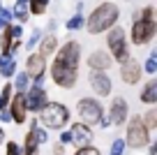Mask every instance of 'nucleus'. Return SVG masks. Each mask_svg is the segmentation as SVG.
<instances>
[{
    "label": "nucleus",
    "mask_w": 157,
    "mask_h": 155,
    "mask_svg": "<svg viewBox=\"0 0 157 155\" xmlns=\"http://www.w3.org/2000/svg\"><path fill=\"white\" fill-rule=\"evenodd\" d=\"M51 0H28L25 2V10H28L30 16H44L46 10H49Z\"/></svg>",
    "instance_id": "nucleus-19"
},
{
    "label": "nucleus",
    "mask_w": 157,
    "mask_h": 155,
    "mask_svg": "<svg viewBox=\"0 0 157 155\" xmlns=\"http://www.w3.org/2000/svg\"><path fill=\"white\" fill-rule=\"evenodd\" d=\"M35 127H39L37 118H30V123H28V130H35Z\"/></svg>",
    "instance_id": "nucleus-36"
},
{
    "label": "nucleus",
    "mask_w": 157,
    "mask_h": 155,
    "mask_svg": "<svg viewBox=\"0 0 157 155\" xmlns=\"http://www.w3.org/2000/svg\"><path fill=\"white\" fill-rule=\"evenodd\" d=\"M58 37H56L53 33H49V35H44V37L39 39V44H37V54L42 56V58H53V54L58 51Z\"/></svg>",
    "instance_id": "nucleus-16"
},
{
    "label": "nucleus",
    "mask_w": 157,
    "mask_h": 155,
    "mask_svg": "<svg viewBox=\"0 0 157 155\" xmlns=\"http://www.w3.org/2000/svg\"><path fill=\"white\" fill-rule=\"evenodd\" d=\"M42 37H44V33H42V30H39V28H35L33 33L28 35V42H25L23 46L28 49V51H33V49H35V46H37V44H39V39H42Z\"/></svg>",
    "instance_id": "nucleus-24"
},
{
    "label": "nucleus",
    "mask_w": 157,
    "mask_h": 155,
    "mask_svg": "<svg viewBox=\"0 0 157 155\" xmlns=\"http://www.w3.org/2000/svg\"><path fill=\"white\" fill-rule=\"evenodd\" d=\"M125 148H127V146H125V139H123V137H118V139L111 141V155H123Z\"/></svg>",
    "instance_id": "nucleus-26"
},
{
    "label": "nucleus",
    "mask_w": 157,
    "mask_h": 155,
    "mask_svg": "<svg viewBox=\"0 0 157 155\" xmlns=\"http://www.w3.org/2000/svg\"><path fill=\"white\" fill-rule=\"evenodd\" d=\"M143 77V70H141V63L136 58H129L127 63L120 65V79H123L127 86H136Z\"/></svg>",
    "instance_id": "nucleus-14"
},
{
    "label": "nucleus",
    "mask_w": 157,
    "mask_h": 155,
    "mask_svg": "<svg viewBox=\"0 0 157 155\" xmlns=\"http://www.w3.org/2000/svg\"><path fill=\"white\" fill-rule=\"evenodd\" d=\"M83 23H86L83 14H74L72 19H67V23H65V28H67V30H78V28H83Z\"/></svg>",
    "instance_id": "nucleus-25"
},
{
    "label": "nucleus",
    "mask_w": 157,
    "mask_h": 155,
    "mask_svg": "<svg viewBox=\"0 0 157 155\" xmlns=\"http://www.w3.org/2000/svg\"><path fill=\"white\" fill-rule=\"evenodd\" d=\"M25 74H28L30 83H39L44 86V77H46V58L37 54V51H30L28 58H25Z\"/></svg>",
    "instance_id": "nucleus-8"
},
{
    "label": "nucleus",
    "mask_w": 157,
    "mask_h": 155,
    "mask_svg": "<svg viewBox=\"0 0 157 155\" xmlns=\"http://www.w3.org/2000/svg\"><path fill=\"white\" fill-rule=\"evenodd\" d=\"M157 35V21H134L132 28H129V39H132L134 46H146L155 39Z\"/></svg>",
    "instance_id": "nucleus-7"
},
{
    "label": "nucleus",
    "mask_w": 157,
    "mask_h": 155,
    "mask_svg": "<svg viewBox=\"0 0 157 155\" xmlns=\"http://www.w3.org/2000/svg\"><path fill=\"white\" fill-rule=\"evenodd\" d=\"M12 88H14V93H25L30 88V79L25 72H16L14 74V81H12Z\"/></svg>",
    "instance_id": "nucleus-20"
},
{
    "label": "nucleus",
    "mask_w": 157,
    "mask_h": 155,
    "mask_svg": "<svg viewBox=\"0 0 157 155\" xmlns=\"http://www.w3.org/2000/svg\"><path fill=\"white\" fill-rule=\"evenodd\" d=\"M118 19H120V7L116 2H102L88 14L83 26L90 35H102L109 33L113 26H118Z\"/></svg>",
    "instance_id": "nucleus-2"
},
{
    "label": "nucleus",
    "mask_w": 157,
    "mask_h": 155,
    "mask_svg": "<svg viewBox=\"0 0 157 155\" xmlns=\"http://www.w3.org/2000/svg\"><path fill=\"white\" fill-rule=\"evenodd\" d=\"M10 121H12L10 111H7V109H2V111H0V123H10Z\"/></svg>",
    "instance_id": "nucleus-32"
},
{
    "label": "nucleus",
    "mask_w": 157,
    "mask_h": 155,
    "mask_svg": "<svg viewBox=\"0 0 157 155\" xmlns=\"http://www.w3.org/2000/svg\"><path fill=\"white\" fill-rule=\"evenodd\" d=\"M25 2H28V0H16L14 5H25Z\"/></svg>",
    "instance_id": "nucleus-39"
},
{
    "label": "nucleus",
    "mask_w": 157,
    "mask_h": 155,
    "mask_svg": "<svg viewBox=\"0 0 157 155\" xmlns=\"http://www.w3.org/2000/svg\"><path fill=\"white\" fill-rule=\"evenodd\" d=\"M123 2H132V0H123Z\"/></svg>",
    "instance_id": "nucleus-40"
},
{
    "label": "nucleus",
    "mask_w": 157,
    "mask_h": 155,
    "mask_svg": "<svg viewBox=\"0 0 157 155\" xmlns=\"http://www.w3.org/2000/svg\"><path fill=\"white\" fill-rule=\"evenodd\" d=\"M23 97H25V109L30 113H39L49 102V90L39 83H30V88L23 93Z\"/></svg>",
    "instance_id": "nucleus-9"
},
{
    "label": "nucleus",
    "mask_w": 157,
    "mask_h": 155,
    "mask_svg": "<svg viewBox=\"0 0 157 155\" xmlns=\"http://www.w3.org/2000/svg\"><path fill=\"white\" fill-rule=\"evenodd\" d=\"M141 70L146 74H150V77H155V74H157V51H155V49L150 51V56L146 58V63L141 65Z\"/></svg>",
    "instance_id": "nucleus-22"
},
{
    "label": "nucleus",
    "mask_w": 157,
    "mask_h": 155,
    "mask_svg": "<svg viewBox=\"0 0 157 155\" xmlns=\"http://www.w3.org/2000/svg\"><path fill=\"white\" fill-rule=\"evenodd\" d=\"M0 44H2V37H0Z\"/></svg>",
    "instance_id": "nucleus-41"
},
{
    "label": "nucleus",
    "mask_w": 157,
    "mask_h": 155,
    "mask_svg": "<svg viewBox=\"0 0 157 155\" xmlns=\"http://www.w3.org/2000/svg\"><path fill=\"white\" fill-rule=\"evenodd\" d=\"M5 141H7V134H5V130H2V127H0V146L5 144Z\"/></svg>",
    "instance_id": "nucleus-37"
},
{
    "label": "nucleus",
    "mask_w": 157,
    "mask_h": 155,
    "mask_svg": "<svg viewBox=\"0 0 157 155\" xmlns=\"http://www.w3.org/2000/svg\"><path fill=\"white\" fill-rule=\"evenodd\" d=\"M104 116L109 118L111 125H125L127 118H129V104H127V100H125L123 95H116L111 100V104H109V113H104Z\"/></svg>",
    "instance_id": "nucleus-10"
},
{
    "label": "nucleus",
    "mask_w": 157,
    "mask_h": 155,
    "mask_svg": "<svg viewBox=\"0 0 157 155\" xmlns=\"http://www.w3.org/2000/svg\"><path fill=\"white\" fill-rule=\"evenodd\" d=\"M78 65H81V44L76 39L60 44L49 63V77L63 90H72L78 83Z\"/></svg>",
    "instance_id": "nucleus-1"
},
{
    "label": "nucleus",
    "mask_w": 157,
    "mask_h": 155,
    "mask_svg": "<svg viewBox=\"0 0 157 155\" xmlns=\"http://www.w3.org/2000/svg\"><path fill=\"white\" fill-rule=\"evenodd\" d=\"M141 121H143V125H146L148 132H155V130H157V107H150V109L141 116Z\"/></svg>",
    "instance_id": "nucleus-21"
},
{
    "label": "nucleus",
    "mask_w": 157,
    "mask_h": 155,
    "mask_svg": "<svg viewBox=\"0 0 157 155\" xmlns=\"http://www.w3.org/2000/svg\"><path fill=\"white\" fill-rule=\"evenodd\" d=\"M16 58L14 56H7V58H0V77L2 79H14L16 74Z\"/></svg>",
    "instance_id": "nucleus-18"
},
{
    "label": "nucleus",
    "mask_w": 157,
    "mask_h": 155,
    "mask_svg": "<svg viewBox=\"0 0 157 155\" xmlns=\"http://www.w3.org/2000/svg\"><path fill=\"white\" fill-rule=\"evenodd\" d=\"M5 26H10V23H7V21L2 19V16H0V33H2V28H5Z\"/></svg>",
    "instance_id": "nucleus-38"
},
{
    "label": "nucleus",
    "mask_w": 157,
    "mask_h": 155,
    "mask_svg": "<svg viewBox=\"0 0 157 155\" xmlns=\"http://www.w3.org/2000/svg\"><path fill=\"white\" fill-rule=\"evenodd\" d=\"M106 54L111 56L113 63H127L132 56H129V44L125 39V30L123 26H113L106 33Z\"/></svg>",
    "instance_id": "nucleus-4"
},
{
    "label": "nucleus",
    "mask_w": 157,
    "mask_h": 155,
    "mask_svg": "<svg viewBox=\"0 0 157 155\" xmlns=\"http://www.w3.org/2000/svg\"><path fill=\"white\" fill-rule=\"evenodd\" d=\"M99 127H102V130H106V127H111V123H109V118L104 116L102 121H99Z\"/></svg>",
    "instance_id": "nucleus-35"
},
{
    "label": "nucleus",
    "mask_w": 157,
    "mask_h": 155,
    "mask_svg": "<svg viewBox=\"0 0 157 155\" xmlns=\"http://www.w3.org/2000/svg\"><path fill=\"white\" fill-rule=\"evenodd\" d=\"M63 153H65V146L63 144H56L53 146V155H63Z\"/></svg>",
    "instance_id": "nucleus-33"
},
{
    "label": "nucleus",
    "mask_w": 157,
    "mask_h": 155,
    "mask_svg": "<svg viewBox=\"0 0 157 155\" xmlns=\"http://www.w3.org/2000/svg\"><path fill=\"white\" fill-rule=\"evenodd\" d=\"M30 132L35 134V139H37V144H39V146H44L46 141H49V132H46L44 127H35V130H30Z\"/></svg>",
    "instance_id": "nucleus-27"
},
{
    "label": "nucleus",
    "mask_w": 157,
    "mask_h": 155,
    "mask_svg": "<svg viewBox=\"0 0 157 155\" xmlns=\"http://www.w3.org/2000/svg\"><path fill=\"white\" fill-rule=\"evenodd\" d=\"M12 14H14V21L19 26H23V23H28V21H30V14H28V10H25V5H14Z\"/></svg>",
    "instance_id": "nucleus-23"
},
{
    "label": "nucleus",
    "mask_w": 157,
    "mask_h": 155,
    "mask_svg": "<svg viewBox=\"0 0 157 155\" xmlns=\"http://www.w3.org/2000/svg\"><path fill=\"white\" fill-rule=\"evenodd\" d=\"M74 155H102V150L95 148V146H83V148H76Z\"/></svg>",
    "instance_id": "nucleus-29"
},
{
    "label": "nucleus",
    "mask_w": 157,
    "mask_h": 155,
    "mask_svg": "<svg viewBox=\"0 0 157 155\" xmlns=\"http://www.w3.org/2000/svg\"><path fill=\"white\" fill-rule=\"evenodd\" d=\"M123 139H125V146H127V148H134V150L148 148V144L152 141L150 132L146 130V125H143V121H141L139 113L127 118V132H125Z\"/></svg>",
    "instance_id": "nucleus-5"
},
{
    "label": "nucleus",
    "mask_w": 157,
    "mask_h": 155,
    "mask_svg": "<svg viewBox=\"0 0 157 155\" xmlns=\"http://www.w3.org/2000/svg\"><path fill=\"white\" fill-rule=\"evenodd\" d=\"M139 100H141L143 104H148V107H155V102H157V79L155 77H150L143 83L141 93H139Z\"/></svg>",
    "instance_id": "nucleus-17"
},
{
    "label": "nucleus",
    "mask_w": 157,
    "mask_h": 155,
    "mask_svg": "<svg viewBox=\"0 0 157 155\" xmlns=\"http://www.w3.org/2000/svg\"><path fill=\"white\" fill-rule=\"evenodd\" d=\"M12 95H14V88H12V81H7L5 86H2V90H0V100H2V102H7V104H10Z\"/></svg>",
    "instance_id": "nucleus-28"
},
{
    "label": "nucleus",
    "mask_w": 157,
    "mask_h": 155,
    "mask_svg": "<svg viewBox=\"0 0 157 155\" xmlns=\"http://www.w3.org/2000/svg\"><path fill=\"white\" fill-rule=\"evenodd\" d=\"M88 83H90V88H93V93L97 97H109L111 90H113V81L109 77V72H90Z\"/></svg>",
    "instance_id": "nucleus-11"
},
{
    "label": "nucleus",
    "mask_w": 157,
    "mask_h": 155,
    "mask_svg": "<svg viewBox=\"0 0 157 155\" xmlns=\"http://www.w3.org/2000/svg\"><path fill=\"white\" fill-rule=\"evenodd\" d=\"M86 65L90 67V72H109V70H111V65H113V60H111V56H109L106 51L95 49L93 54L88 56Z\"/></svg>",
    "instance_id": "nucleus-15"
},
{
    "label": "nucleus",
    "mask_w": 157,
    "mask_h": 155,
    "mask_svg": "<svg viewBox=\"0 0 157 155\" xmlns=\"http://www.w3.org/2000/svg\"><path fill=\"white\" fill-rule=\"evenodd\" d=\"M7 111H10L12 121L16 123V125H23L25 121H28V109H25V97L23 93H14L10 100V104H7Z\"/></svg>",
    "instance_id": "nucleus-13"
},
{
    "label": "nucleus",
    "mask_w": 157,
    "mask_h": 155,
    "mask_svg": "<svg viewBox=\"0 0 157 155\" xmlns=\"http://www.w3.org/2000/svg\"><path fill=\"white\" fill-rule=\"evenodd\" d=\"M155 153H157V144L150 141V144H148V155H155Z\"/></svg>",
    "instance_id": "nucleus-34"
},
{
    "label": "nucleus",
    "mask_w": 157,
    "mask_h": 155,
    "mask_svg": "<svg viewBox=\"0 0 157 155\" xmlns=\"http://www.w3.org/2000/svg\"><path fill=\"white\" fill-rule=\"evenodd\" d=\"M76 116L78 123H83L88 127L99 125V121L104 118V107L97 97H78L76 100Z\"/></svg>",
    "instance_id": "nucleus-6"
},
{
    "label": "nucleus",
    "mask_w": 157,
    "mask_h": 155,
    "mask_svg": "<svg viewBox=\"0 0 157 155\" xmlns=\"http://www.w3.org/2000/svg\"><path fill=\"white\" fill-rule=\"evenodd\" d=\"M5 146H7L5 155H23L21 153V146L16 144V141H5Z\"/></svg>",
    "instance_id": "nucleus-30"
},
{
    "label": "nucleus",
    "mask_w": 157,
    "mask_h": 155,
    "mask_svg": "<svg viewBox=\"0 0 157 155\" xmlns=\"http://www.w3.org/2000/svg\"><path fill=\"white\" fill-rule=\"evenodd\" d=\"M69 137H72V144L76 146V148H83V146H93L95 132H93V127H88V125L76 121L69 127Z\"/></svg>",
    "instance_id": "nucleus-12"
},
{
    "label": "nucleus",
    "mask_w": 157,
    "mask_h": 155,
    "mask_svg": "<svg viewBox=\"0 0 157 155\" xmlns=\"http://www.w3.org/2000/svg\"><path fill=\"white\" fill-rule=\"evenodd\" d=\"M69 121H72V111H69V107L63 104V102H56V100H49V102H46V107L37 113L39 127H44L46 132H49V130H65Z\"/></svg>",
    "instance_id": "nucleus-3"
},
{
    "label": "nucleus",
    "mask_w": 157,
    "mask_h": 155,
    "mask_svg": "<svg viewBox=\"0 0 157 155\" xmlns=\"http://www.w3.org/2000/svg\"><path fill=\"white\" fill-rule=\"evenodd\" d=\"M58 144H63V146H69L72 144V137H69V130H60V137H58Z\"/></svg>",
    "instance_id": "nucleus-31"
}]
</instances>
